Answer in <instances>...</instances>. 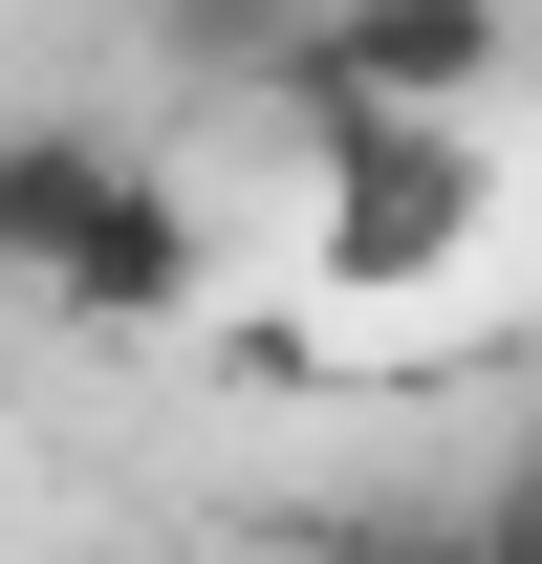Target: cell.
<instances>
[{"label": "cell", "instance_id": "cell-1", "mask_svg": "<svg viewBox=\"0 0 542 564\" xmlns=\"http://www.w3.org/2000/svg\"><path fill=\"white\" fill-rule=\"evenodd\" d=\"M261 109L304 131V196H326V282L347 304H434L477 261V217H499V131L477 109H391V87H347L326 44H282Z\"/></svg>", "mask_w": 542, "mask_h": 564}, {"label": "cell", "instance_id": "cell-2", "mask_svg": "<svg viewBox=\"0 0 542 564\" xmlns=\"http://www.w3.org/2000/svg\"><path fill=\"white\" fill-rule=\"evenodd\" d=\"M347 87H391V109H499V66H521V0H326L304 22Z\"/></svg>", "mask_w": 542, "mask_h": 564}, {"label": "cell", "instance_id": "cell-3", "mask_svg": "<svg viewBox=\"0 0 542 564\" xmlns=\"http://www.w3.org/2000/svg\"><path fill=\"white\" fill-rule=\"evenodd\" d=\"M44 304H66V326H109V348H152V326H196V196H174V174H109V217H87L66 239V282H44Z\"/></svg>", "mask_w": 542, "mask_h": 564}, {"label": "cell", "instance_id": "cell-4", "mask_svg": "<svg viewBox=\"0 0 542 564\" xmlns=\"http://www.w3.org/2000/svg\"><path fill=\"white\" fill-rule=\"evenodd\" d=\"M109 174H131V152L87 131V109H0V282H22V304L66 282V239L109 217Z\"/></svg>", "mask_w": 542, "mask_h": 564}, {"label": "cell", "instance_id": "cell-5", "mask_svg": "<svg viewBox=\"0 0 542 564\" xmlns=\"http://www.w3.org/2000/svg\"><path fill=\"white\" fill-rule=\"evenodd\" d=\"M282 564H499L477 521H326V543H282Z\"/></svg>", "mask_w": 542, "mask_h": 564}, {"label": "cell", "instance_id": "cell-6", "mask_svg": "<svg viewBox=\"0 0 542 564\" xmlns=\"http://www.w3.org/2000/svg\"><path fill=\"white\" fill-rule=\"evenodd\" d=\"M477 543H499V564H542V456H521L499 499H477Z\"/></svg>", "mask_w": 542, "mask_h": 564}]
</instances>
